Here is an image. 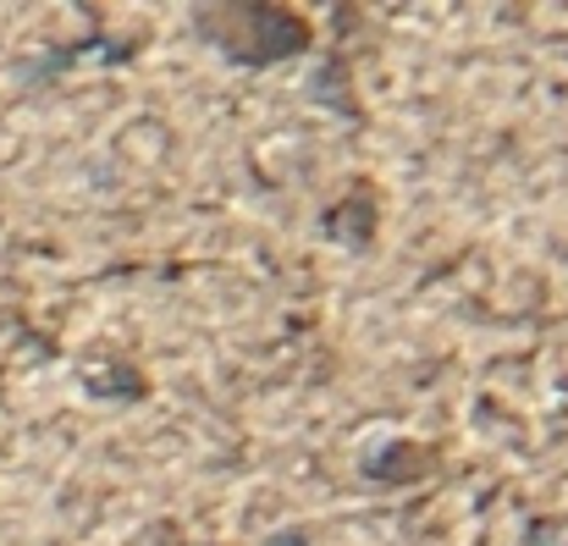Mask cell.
Masks as SVG:
<instances>
[{
	"mask_svg": "<svg viewBox=\"0 0 568 546\" xmlns=\"http://www.w3.org/2000/svg\"><path fill=\"white\" fill-rule=\"evenodd\" d=\"M193 28L237 67H276L315 44V22L282 0H215L193 11Z\"/></svg>",
	"mask_w": 568,
	"mask_h": 546,
	"instance_id": "obj_1",
	"label": "cell"
},
{
	"mask_svg": "<svg viewBox=\"0 0 568 546\" xmlns=\"http://www.w3.org/2000/svg\"><path fill=\"white\" fill-rule=\"evenodd\" d=\"M365 469H371L376 481H386V486H408L419 469H430V453H425V447H414V442H386V453L371 458Z\"/></svg>",
	"mask_w": 568,
	"mask_h": 546,
	"instance_id": "obj_2",
	"label": "cell"
},
{
	"mask_svg": "<svg viewBox=\"0 0 568 546\" xmlns=\"http://www.w3.org/2000/svg\"><path fill=\"white\" fill-rule=\"evenodd\" d=\"M260 546H310V536L304 530H282V536H271V542H260Z\"/></svg>",
	"mask_w": 568,
	"mask_h": 546,
	"instance_id": "obj_3",
	"label": "cell"
}]
</instances>
